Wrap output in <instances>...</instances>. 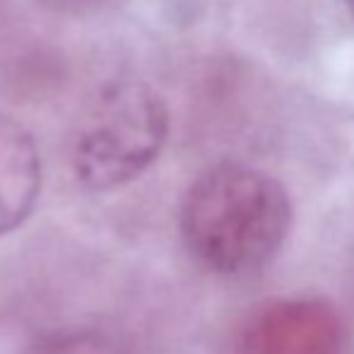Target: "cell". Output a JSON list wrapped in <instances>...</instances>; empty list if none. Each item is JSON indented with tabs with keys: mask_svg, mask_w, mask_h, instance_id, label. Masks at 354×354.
I'll use <instances>...</instances> for the list:
<instances>
[{
	"mask_svg": "<svg viewBox=\"0 0 354 354\" xmlns=\"http://www.w3.org/2000/svg\"><path fill=\"white\" fill-rule=\"evenodd\" d=\"M27 354H136L131 347L104 333L71 330L44 337Z\"/></svg>",
	"mask_w": 354,
	"mask_h": 354,
	"instance_id": "5",
	"label": "cell"
},
{
	"mask_svg": "<svg viewBox=\"0 0 354 354\" xmlns=\"http://www.w3.org/2000/svg\"><path fill=\"white\" fill-rule=\"evenodd\" d=\"M292 224L294 205L284 183L234 159L198 174L178 210L186 251L219 277H246L270 266Z\"/></svg>",
	"mask_w": 354,
	"mask_h": 354,
	"instance_id": "1",
	"label": "cell"
},
{
	"mask_svg": "<svg viewBox=\"0 0 354 354\" xmlns=\"http://www.w3.org/2000/svg\"><path fill=\"white\" fill-rule=\"evenodd\" d=\"M48 3H56L66 10H87V8H97V5L106 3V0H48Z\"/></svg>",
	"mask_w": 354,
	"mask_h": 354,
	"instance_id": "6",
	"label": "cell"
},
{
	"mask_svg": "<svg viewBox=\"0 0 354 354\" xmlns=\"http://www.w3.org/2000/svg\"><path fill=\"white\" fill-rule=\"evenodd\" d=\"M169 106L142 80L102 84L80 111L71 136L75 181L92 193L128 186L159 159L169 140Z\"/></svg>",
	"mask_w": 354,
	"mask_h": 354,
	"instance_id": "2",
	"label": "cell"
},
{
	"mask_svg": "<svg viewBox=\"0 0 354 354\" xmlns=\"http://www.w3.org/2000/svg\"><path fill=\"white\" fill-rule=\"evenodd\" d=\"M227 354H350V333L328 299L297 294L248 313L234 330Z\"/></svg>",
	"mask_w": 354,
	"mask_h": 354,
	"instance_id": "3",
	"label": "cell"
},
{
	"mask_svg": "<svg viewBox=\"0 0 354 354\" xmlns=\"http://www.w3.org/2000/svg\"><path fill=\"white\" fill-rule=\"evenodd\" d=\"M41 191V157L32 133L0 111V236L32 214Z\"/></svg>",
	"mask_w": 354,
	"mask_h": 354,
	"instance_id": "4",
	"label": "cell"
},
{
	"mask_svg": "<svg viewBox=\"0 0 354 354\" xmlns=\"http://www.w3.org/2000/svg\"><path fill=\"white\" fill-rule=\"evenodd\" d=\"M345 3H347V10H350V15L354 17V0H345Z\"/></svg>",
	"mask_w": 354,
	"mask_h": 354,
	"instance_id": "7",
	"label": "cell"
}]
</instances>
